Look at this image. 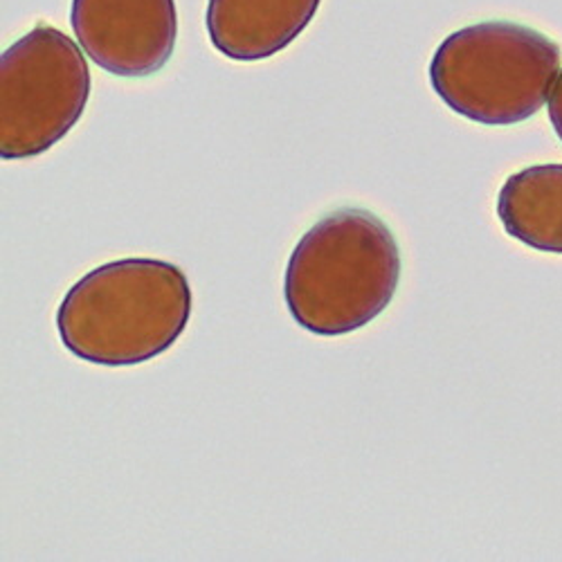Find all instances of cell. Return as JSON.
<instances>
[{"instance_id": "6", "label": "cell", "mask_w": 562, "mask_h": 562, "mask_svg": "<svg viewBox=\"0 0 562 562\" xmlns=\"http://www.w3.org/2000/svg\"><path fill=\"white\" fill-rule=\"evenodd\" d=\"M322 0H207L205 27L214 48L232 61H263L315 19Z\"/></svg>"}, {"instance_id": "7", "label": "cell", "mask_w": 562, "mask_h": 562, "mask_svg": "<svg viewBox=\"0 0 562 562\" xmlns=\"http://www.w3.org/2000/svg\"><path fill=\"white\" fill-rule=\"evenodd\" d=\"M497 216L515 241L562 255V165H533L508 176L497 196Z\"/></svg>"}, {"instance_id": "4", "label": "cell", "mask_w": 562, "mask_h": 562, "mask_svg": "<svg viewBox=\"0 0 562 562\" xmlns=\"http://www.w3.org/2000/svg\"><path fill=\"white\" fill-rule=\"evenodd\" d=\"M90 70L79 45L53 25H36L0 57V156H41L81 120Z\"/></svg>"}, {"instance_id": "8", "label": "cell", "mask_w": 562, "mask_h": 562, "mask_svg": "<svg viewBox=\"0 0 562 562\" xmlns=\"http://www.w3.org/2000/svg\"><path fill=\"white\" fill-rule=\"evenodd\" d=\"M549 120L553 124V131L558 133L560 143H562V70L553 83V90L549 95Z\"/></svg>"}, {"instance_id": "5", "label": "cell", "mask_w": 562, "mask_h": 562, "mask_svg": "<svg viewBox=\"0 0 562 562\" xmlns=\"http://www.w3.org/2000/svg\"><path fill=\"white\" fill-rule=\"evenodd\" d=\"M70 25L88 59L115 77H151L176 50L173 0H72Z\"/></svg>"}, {"instance_id": "2", "label": "cell", "mask_w": 562, "mask_h": 562, "mask_svg": "<svg viewBox=\"0 0 562 562\" xmlns=\"http://www.w3.org/2000/svg\"><path fill=\"white\" fill-rule=\"evenodd\" d=\"M401 248L383 218L362 207L322 216L297 241L284 300L304 331L336 338L360 331L394 300Z\"/></svg>"}, {"instance_id": "3", "label": "cell", "mask_w": 562, "mask_h": 562, "mask_svg": "<svg viewBox=\"0 0 562 562\" xmlns=\"http://www.w3.org/2000/svg\"><path fill=\"white\" fill-rule=\"evenodd\" d=\"M560 64L558 43L547 34L510 21H484L446 36L430 61V83L457 115L510 126L549 102Z\"/></svg>"}, {"instance_id": "1", "label": "cell", "mask_w": 562, "mask_h": 562, "mask_svg": "<svg viewBox=\"0 0 562 562\" xmlns=\"http://www.w3.org/2000/svg\"><path fill=\"white\" fill-rule=\"evenodd\" d=\"M192 317V289L169 261L126 257L86 272L64 295V347L100 367H135L169 351Z\"/></svg>"}]
</instances>
